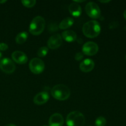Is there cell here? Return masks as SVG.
Returning a JSON list of instances; mask_svg holds the SVG:
<instances>
[{
  "instance_id": "6da1fadb",
  "label": "cell",
  "mask_w": 126,
  "mask_h": 126,
  "mask_svg": "<svg viewBox=\"0 0 126 126\" xmlns=\"http://www.w3.org/2000/svg\"><path fill=\"white\" fill-rule=\"evenodd\" d=\"M101 31L100 25L96 20H90L84 23L82 27V32L86 37L94 38L98 36Z\"/></svg>"
},
{
  "instance_id": "7a4b0ae2",
  "label": "cell",
  "mask_w": 126,
  "mask_h": 126,
  "mask_svg": "<svg viewBox=\"0 0 126 126\" xmlns=\"http://www.w3.org/2000/svg\"><path fill=\"white\" fill-rule=\"evenodd\" d=\"M70 90L64 84H57L53 87L51 90L52 97L60 101L66 100L70 96Z\"/></svg>"
},
{
  "instance_id": "3957f363",
  "label": "cell",
  "mask_w": 126,
  "mask_h": 126,
  "mask_svg": "<svg viewBox=\"0 0 126 126\" xmlns=\"http://www.w3.org/2000/svg\"><path fill=\"white\" fill-rule=\"evenodd\" d=\"M46 22L43 17L37 16L31 22L29 27V32L32 34L38 36L41 34L45 28Z\"/></svg>"
},
{
  "instance_id": "277c9868",
  "label": "cell",
  "mask_w": 126,
  "mask_h": 126,
  "mask_svg": "<svg viewBox=\"0 0 126 126\" xmlns=\"http://www.w3.org/2000/svg\"><path fill=\"white\" fill-rule=\"evenodd\" d=\"M68 126H83L85 124V117L78 111H74L68 114L66 120Z\"/></svg>"
},
{
  "instance_id": "5b68a950",
  "label": "cell",
  "mask_w": 126,
  "mask_h": 126,
  "mask_svg": "<svg viewBox=\"0 0 126 126\" xmlns=\"http://www.w3.org/2000/svg\"><path fill=\"white\" fill-rule=\"evenodd\" d=\"M44 62L39 58H33L30 62L29 68L33 74H41L44 71Z\"/></svg>"
},
{
  "instance_id": "8992f818",
  "label": "cell",
  "mask_w": 126,
  "mask_h": 126,
  "mask_svg": "<svg viewBox=\"0 0 126 126\" xmlns=\"http://www.w3.org/2000/svg\"><path fill=\"white\" fill-rule=\"evenodd\" d=\"M85 10L88 16L92 18H98L101 16L100 9L94 2H88L85 7Z\"/></svg>"
},
{
  "instance_id": "52a82bcc",
  "label": "cell",
  "mask_w": 126,
  "mask_h": 126,
  "mask_svg": "<svg viewBox=\"0 0 126 126\" xmlns=\"http://www.w3.org/2000/svg\"><path fill=\"white\" fill-rule=\"evenodd\" d=\"M0 69L6 74H12L16 70V65L11 59L4 58L0 61Z\"/></svg>"
},
{
  "instance_id": "ba28073f",
  "label": "cell",
  "mask_w": 126,
  "mask_h": 126,
  "mask_svg": "<svg viewBox=\"0 0 126 126\" xmlns=\"http://www.w3.org/2000/svg\"><path fill=\"white\" fill-rule=\"evenodd\" d=\"M82 50L83 54L89 56H92L98 52V46L94 42L89 41L84 44L82 47Z\"/></svg>"
},
{
  "instance_id": "9c48e42d",
  "label": "cell",
  "mask_w": 126,
  "mask_h": 126,
  "mask_svg": "<svg viewBox=\"0 0 126 126\" xmlns=\"http://www.w3.org/2000/svg\"><path fill=\"white\" fill-rule=\"evenodd\" d=\"M62 38L60 34H55L51 36L47 41L48 47L50 49H56L62 45Z\"/></svg>"
},
{
  "instance_id": "30bf717a",
  "label": "cell",
  "mask_w": 126,
  "mask_h": 126,
  "mask_svg": "<svg viewBox=\"0 0 126 126\" xmlns=\"http://www.w3.org/2000/svg\"><path fill=\"white\" fill-rule=\"evenodd\" d=\"M12 59L14 61L20 65L25 64L28 62V57L24 52L19 50L14 52L12 54Z\"/></svg>"
},
{
  "instance_id": "8fae6325",
  "label": "cell",
  "mask_w": 126,
  "mask_h": 126,
  "mask_svg": "<svg viewBox=\"0 0 126 126\" xmlns=\"http://www.w3.org/2000/svg\"><path fill=\"white\" fill-rule=\"evenodd\" d=\"M63 118L60 113H54L49 119V126H62L63 124Z\"/></svg>"
},
{
  "instance_id": "7c38bea8",
  "label": "cell",
  "mask_w": 126,
  "mask_h": 126,
  "mask_svg": "<svg viewBox=\"0 0 126 126\" xmlns=\"http://www.w3.org/2000/svg\"><path fill=\"white\" fill-rule=\"evenodd\" d=\"M49 99V95L46 92H41L37 94L33 98V102L36 105H41L46 103Z\"/></svg>"
},
{
  "instance_id": "4fadbf2b",
  "label": "cell",
  "mask_w": 126,
  "mask_h": 126,
  "mask_svg": "<svg viewBox=\"0 0 126 126\" xmlns=\"http://www.w3.org/2000/svg\"><path fill=\"white\" fill-rule=\"evenodd\" d=\"M95 66L94 62L91 59H86L81 63L79 68L82 72H90L94 69Z\"/></svg>"
},
{
  "instance_id": "5bb4252c",
  "label": "cell",
  "mask_w": 126,
  "mask_h": 126,
  "mask_svg": "<svg viewBox=\"0 0 126 126\" xmlns=\"http://www.w3.org/2000/svg\"><path fill=\"white\" fill-rule=\"evenodd\" d=\"M62 38L66 42H73L77 39V34L73 30H65L62 34Z\"/></svg>"
},
{
  "instance_id": "9a60e30c",
  "label": "cell",
  "mask_w": 126,
  "mask_h": 126,
  "mask_svg": "<svg viewBox=\"0 0 126 126\" xmlns=\"http://www.w3.org/2000/svg\"><path fill=\"white\" fill-rule=\"evenodd\" d=\"M68 10L70 14L75 17H79L82 13V9H81L80 5H79L77 3H75V2L71 4L69 6Z\"/></svg>"
},
{
  "instance_id": "2e32d148",
  "label": "cell",
  "mask_w": 126,
  "mask_h": 126,
  "mask_svg": "<svg viewBox=\"0 0 126 126\" xmlns=\"http://www.w3.org/2000/svg\"><path fill=\"white\" fill-rule=\"evenodd\" d=\"M74 20L71 17H66L64 18L60 23L59 27L61 30H66L70 28L73 25Z\"/></svg>"
},
{
  "instance_id": "e0dca14e",
  "label": "cell",
  "mask_w": 126,
  "mask_h": 126,
  "mask_svg": "<svg viewBox=\"0 0 126 126\" xmlns=\"http://www.w3.org/2000/svg\"><path fill=\"white\" fill-rule=\"evenodd\" d=\"M28 33L26 32H21L18 33L16 38V41L18 44H22L27 41L28 38Z\"/></svg>"
},
{
  "instance_id": "ac0fdd59",
  "label": "cell",
  "mask_w": 126,
  "mask_h": 126,
  "mask_svg": "<svg viewBox=\"0 0 126 126\" xmlns=\"http://www.w3.org/2000/svg\"><path fill=\"white\" fill-rule=\"evenodd\" d=\"M48 52H49L48 47L45 46L41 47L38 49V52H37V55L39 57H44L47 54Z\"/></svg>"
},
{
  "instance_id": "d6986e66",
  "label": "cell",
  "mask_w": 126,
  "mask_h": 126,
  "mask_svg": "<svg viewBox=\"0 0 126 126\" xmlns=\"http://www.w3.org/2000/svg\"><path fill=\"white\" fill-rule=\"evenodd\" d=\"M107 124V120L103 116H100L96 119L95 124V126H105Z\"/></svg>"
},
{
  "instance_id": "ffe728a7",
  "label": "cell",
  "mask_w": 126,
  "mask_h": 126,
  "mask_svg": "<svg viewBox=\"0 0 126 126\" xmlns=\"http://www.w3.org/2000/svg\"><path fill=\"white\" fill-rule=\"evenodd\" d=\"M36 3V1L35 0H23L22 1V4H23V6H24L25 7H28V8H30V7H33L34 5Z\"/></svg>"
},
{
  "instance_id": "44dd1931",
  "label": "cell",
  "mask_w": 126,
  "mask_h": 126,
  "mask_svg": "<svg viewBox=\"0 0 126 126\" xmlns=\"http://www.w3.org/2000/svg\"><path fill=\"white\" fill-rule=\"evenodd\" d=\"M84 57L83 53L82 52H78L76 53V55L75 56V60H77V61H80V60H82Z\"/></svg>"
},
{
  "instance_id": "7402d4cb",
  "label": "cell",
  "mask_w": 126,
  "mask_h": 126,
  "mask_svg": "<svg viewBox=\"0 0 126 126\" xmlns=\"http://www.w3.org/2000/svg\"><path fill=\"white\" fill-rule=\"evenodd\" d=\"M8 49V46L7 44L4 43H0V50L1 51H5Z\"/></svg>"
},
{
  "instance_id": "603a6c76",
  "label": "cell",
  "mask_w": 126,
  "mask_h": 126,
  "mask_svg": "<svg viewBox=\"0 0 126 126\" xmlns=\"http://www.w3.org/2000/svg\"><path fill=\"white\" fill-rule=\"evenodd\" d=\"M110 1H100V2H102V3H107V2H109Z\"/></svg>"
},
{
  "instance_id": "cb8c5ba5",
  "label": "cell",
  "mask_w": 126,
  "mask_h": 126,
  "mask_svg": "<svg viewBox=\"0 0 126 126\" xmlns=\"http://www.w3.org/2000/svg\"><path fill=\"white\" fill-rule=\"evenodd\" d=\"M5 126H16L14 125V124H8Z\"/></svg>"
},
{
  "instance_id": "d4e9b609",
  "label": "cell",
  "mask_w": 126,
  "mask_h": 126,
  "mask_svg": "<svg viewBox=\"0 0 126 126\" xmlns=\"http://www.w3.org/2000/svg\"><path fill=\"white\" fill-rule=\"evenodd\" d=\"M124 18L126 20V9L125 10V11L124 12Z\"/></svg>"
},
{
  "instance_id": "484cf974",
  "label": "cell",
  "mask_w": 126,
  "mask_h": 126,
  "mask_svg": "<svg viewBox=\"0 0 126 126\" xmlns=\"http://www.w3.org/2000/svg\"><path fill=\"white\" fill-rule=\"evenodd\" d=\"M6 1H0V4H2V3H4V2H6Z\"/></svg>"
},
{
  "instance_id": "4316f807",
  "label": "cell",
  "mask_w": 126,
  "mask_h": 126,
  "mask_svg": "<svg viewBox=\"0 0 126 126\" xmlns=\"http://www.w3.org/2000/svg\"><path fill=\"white\" fill-rule=\"evenodd\" d=\"M1 57H2V54H1V52H0V59H1Z\"/></svg>"
},
{
  "instance_id": "83f0119b",
  "label": "cell",
  "mask_w": 126,
  "mask_h": 126,
  "mask_svg": "<svg viewBox=\"0 0 126 126\" xmlns=\"http://www.w3.org/2000/svg\"></svg>"
},
{
  "instance_id": "f1b7e54d",
  "label": "cell",
  "mask_w": 126,
  "mask_h": 126,
  "mask_svg": "<svg viewBox=\"0 0 126 126\" xmlns=\"http://www.w3.org/2000/svg\"></svg>"
}]
</instances>
